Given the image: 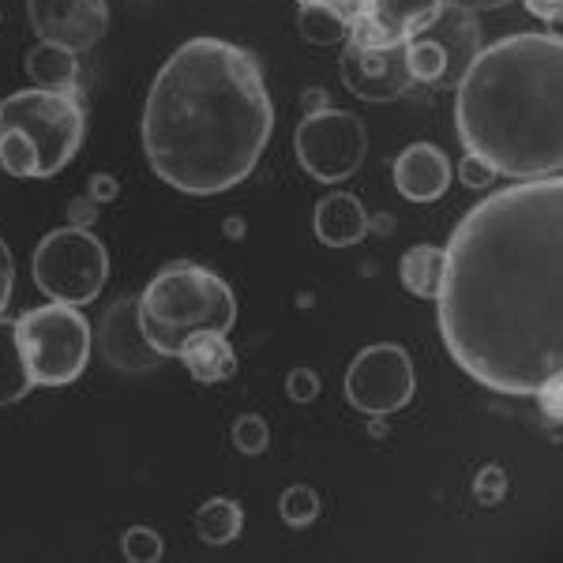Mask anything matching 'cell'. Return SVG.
Instances as JSON below:
<instances>
[{
  "label": "cell",
  "instance_id": "5",
  "mask_svg": "<svg viewBox=\"0 0 563 563\" xmlns=\"http://www.w3.org/2000/svg\"><path fill=\"white\" fill-rule=\"evenodd\" d=\"M0 129H20L38 154V177H57L84 147V90H15L0 102Z\"/></svg>",
  "mask_w": 563,
  "mask_h": 563
},
{
  "label": "cell",
  "instance_id": "16",
  "mask_svg": "<svg viewBox=\"0 0 563 563\" xmlns=\"http://www.w3.org/2000/svg\"><path fill=\"white\" fill-rule=\"evenodd\" d=\"M312 225H316V238L327 249H353V244L368 238V211L357 196L331 192L316 203Z\"/></svg>",
  "mask_w": 563,
  "mask_h": 563
},
{
  "label": "cell",
  "instance_id": "19",
  "mask_svg": "<svg viewBox=\"0 0 563 563\" xmlns=\"http://www.w3.org/2000/svg\"><path fill=\"white\" fill-rule=\"evenodd\" d=\"M34 379L26 372V361H23V350H20V339H15V323H8L0 316V406H12L20 398L31 395Z\"/></svg>",
  "mask_w": 563,
  "mask_h": 563
},
{
  "label": "cell",
  "instance_id": "21",
  "mask_svg": "<svg viewBox=\"0 0 563 563\" xmlns=\"http://www.w3.org/2000/svg\"><path fill=\"white\" fill-rule=\"evenodd\" d=\"M244 530V507L238 499H225V496H214L207 504H199L196 511V533L199 541L207 544H230L238 541Z\"/></svg>",
  "mask_w": 563,
  "mask_h": 563
},
{
  "label": "cell",
  "instance_id": "8",
  "mask_svg": "<svg viewBox=\"0 0 563 563\" xmlns=\"http://www.w3.org/2000/svg\"><path fill=\"white\" fill-rule=\"evenodd\" d=\"M402 49H406L410 84H421L432 90L459 87V79L466 76V68L474 65V57L481 53L477 15L443 4V12L435 15V23L429 31L410 38Z\"/></svg>",
  "mask_w": 563,
  "mask_h": 563
},
{
  "label": "cell",
  "instance_id": "18",
  "mask_svg": "<svg viewBox=\"0 0 563 563\" xmlns=\"http://www.w3.org/2000/svg\"><path fill=\"white\" fill-rule=\"evenodd\" d=\"M26 76L34 87L45 90H71L79 87V53L57 42H38L26 53Z\"/></svg>",
  "mask_w": 563,
  "mask_h": 563
},
{
  "label": "cell",
  "instance_id": "6",
  "mask_svg": "<svg viewBox=\"0 0 563 563\" xmlns=\"http://www.w3.org/2000/svg\"><path fill=\"white\" fill-rule=\"evenodd\" d=\"M15 339L34 387H68L87 372L90 323L79 308L60 301L26 308L15 320Z\"/></svg>",
  "mask_w": 563,
  "mask_h": 563
},
{
  "label": "cell",
  "instance_id": "25",
  "mask_svg": "<svg viewBox=\"0 0 563 563\" xmlns=\"http://www.w3.org/2000/svg\"><path fill=\"white\" fill-rule=\"evenodd\" d=\"M121 552L129 563H158L166 544H162L158 530H151V526H132L121 538Z\"/></svg>",
  "mask_w": 563,
  "mask_h": 563
},
{
  "label": "cell",
  "instance_id": "22",
  "mask_svg": "<svg viewBox=\"0 0 563 563\" xmlns=\"http://www.w3.org/2000/svg\"><path fill=\"white\" fill-rule=\"evenodd\" d=\"M297 26H301V38L312 45H339L346 42L350 23L331 0H316V4H301L297 12Z\"/></svg>",
  "mask_w": 563,
  "mask_h": 563
},
{
  "label": "cell",
  "instance_id": "9",
  "mask_svg": "<svg viewBox=\"0 0 563 563\" xmlns=\"http://www.w3.org/2000/svg\"><path fill=\"white\" fill-rule=\"evenodd\" d=\"M368 132L346 109H312L294 132V154L301 169L320 185H339L361 169Z\"/></svg>",
  "mask_w": 563,
  "mask_h": 563
},
{
  "label": "cell",
  "instance_id": "17",
  "mask_svg": "<svg viewBox=\"0 0 563 563\" xmlns=\"http://www.w3.org/2000/svg\"><path fill=\"white\" fill-rule=\"evenodd\" d=\"M177 357L185 361L188 376L199 384H222L238 372V353H233L230 339L218 331H192Z\"/></svg>",
  "mask_w": 563,
  "mask_h": 563
},
{
  "label": "cell",
  "instance_id": "13",
  "mask_svg": "<svg viewBox=\"0 0 563 563\" xmlns=\"http://www.w3.org/2000/svg\"><path fill=\"white\" fill-rule=\"evenodd\" d=\"M342 84L361 102H395L410 87V71H406V49H361L346 42L342 49Z\"/></svg>",
  "mask_w": 563,
  "mask_h": 563
},
{
  "label": "cell",
  "instance_id": "12",
  "mask_svg": "<svg viewBox=\"0 0 563 563\" xmlns=\"http://www.w3.org/2000/svg\"><path fill=\"white\" fill-rule=\"evenodd\" d=\"M26 20L42 42L84 53L106 38L109 4L106 0H26Z\"/></svg>",
  "mask_w": 563,
  "mask_h": 563
},
{
  "label": "cell",
  "instance_id": "7",
  "mask_svg": "<svg viewBox=\"0 0 563 563\" xmlns=\"http://www.w3.org/2000/svg\"><path fill=\"white\" fill-rule=\"evenodd\" d=\"M34 286L42 289L49 301L84 308L98 301L106 278H109V256L106 244L84 225H65V230H49L34 249L31 260Z\"/></svg>",
  "mask_w": 563,
  "mask_h": 563
},
{
  "label": "cell",
  "instance_id": "28",
  "mask_svg": "<svg viewBox=\"0 0 563 563\" xmlns=\"http://www.w3.org/2000/svg\"><path fill=\"white\" fill-rule=\"evenodd\" d=\"M459 177H462V185H466V188H488V185H493V177H496V169L488 166V162H481L477 154H466V158H462V166H459Z\"/></svg>",
  "mask_w": 563,
  "mask_h": 563
},
{
  "label": "cell",
  "instance_id": "3",
  "mask_svg": "<svg viewBox=\"0 0 563 563\" xmlns=\"http://www.w3.org/2000/svg\"><path fill=\"white\" fill-rule=\"evenodd\" d=\"M455 129L477 154L511 180L560 177L563 166V38L511 34L481 45L455 87Z\"/></svg>",
  "mask_w": 563,
  "mask_h": 563
},
{
  "label": "cell",
  "instance_id": "30",
  "mask_svg": "<svg viewBox=\"0 0 563 563\" xmlns=\"http://www.w3.org/2000/svg\"><path fill=\"white\" fill-rule=\"evenodd\" d=\"M474 493H477L481 504H496V499L504 496V474H499L496 466L481 470V474H477V485H474Z\"/></svg>",
  "mask_w": 563,
  "mask_h": 563
},
{
  "label": "cell",
  "instance_id": "26",
  "mask_svg": "<svg viewBox=\"0 0 563 563\" xmlns=\"http://www.w3.org/2000/svg\"><path fill=\"white\" fill-rule=\"evenodd\" d=\"M267 443H271V429L260 413H244L233 421V448H238L241 455H263Z\"/></svg>",
  "mask_w": 563,
  "mask_h": 563
},
{
  "label": "cell",
  "instance_id": "15",
  "mask_svg": "<svg viewBox=\"0 0 563 563\" xmlns=\"http://www.w3.org/2000/svg\"><path fill=\"white\" fill-rule=\"evenodd\" d=\"M395 188L410 203H435V199L448 196L451 188V158L435 143H410V147L398 151L395 158Z\"/></svg>",
  "mask_w": 563,
  "mask_h": 563
},
{
  "label": "cell",
  "instance_id": "32",
  "mask_svg": "<svg viewBox=\"0 0 563 563\" xmlns=\"http://www.w3.org/2000/svg\"><path fill=\"white\" fill-rule=\"evenodd\" d=\"M448 8H459V12H470V15H481V12H496V8L511 4V0H443Z\"/></svg>",
  "mask_w": 563,
  "mask_h": 563
},
{
  "label": "cell",
  "instance_id": "33",
  "mask_svg": "<svg viewBox=\"0 0 563 563\" xmlns=\"http://www.w3.org/2000/svg\"><path fill=\"white\" fill-rule=\"evenodd\" d=\"M297 4H316V0H297Z\"/></svg>",
  "mask_w": 563,
  "mask_h": 563
},
{
  "label": "cell",
  "instance_id": "11",
  "mask_svg": "<svg viewBox=\"0 0 563 563\" xmlns=\"http://www.w3.org/2000/svg\"><path fill=\"white\" fill-rule=\"evenodd\" d=\"M350 23L346 42L361 49H398L429 31L443 0H331Z\"/></svg>",
  "mask_w": 563,
  "mask_h": 563
},
{
  "label": "cell",
  "instance_id": "14",
  "mask_svg": "<svg viewBox=\"0 0 563 563\" xmlns=\"http://www.w3.org/2000/svg\"><path fill=\"white\" fill-rule=\"evenodd\" d=\"M98 350H102L106 365L117 372H151L166 361L143 334L135 297H124V301H113L106 308L102 323H98Z\"/></svg>",
  "mask_w": 563,
  "mask_h": 563
},
{
  "label": "cell",
  "instance_id": "10",
  "mask_svg": "<svg viewBox=\"0 0 563 563\" xmlns=\"http://www.w3.org/2000/svg\"><path fill=\"white\" fill-rule=\"evenodd\" d=\"M413 357L398 342L365 346L346 368V402L368 417H390L413 402Z\"/></svg>",
  "mask_w": 563,
  "mask_h": 563
},
{
  "label": "cell",
  "instance_id": "24",
  "mask_svg": "<svg viewBox=\"0 0 563 563\" xmlns=\"http://www.w3.org/2000/svg\"><path fill=\"white\" fill-rule=\"evenodd\" d=\"M278 515L286 526L305 530V526H312L320 519V496H316V488H308V485H289L278 499Z\"/></svg>",
  "mask_w": 563,
  "mask_h": 563
},
{
  "label": "cell",
  "instance_id": "23",
  "mask_svg": "<svg viewBox=\"0 0 563 563\" xmlns=\"http://www.w3.org/2000/svg\"><path fill=\"white\" fill-rule=\"evenodd\" d=\"M0 169L15 180H38V154L20 129H0Z\"/></svg>",
  "mask_w": 563,
  "mask_h": 563
},
{
  "label": "cell",
  "instance_id": "29",
  "mask_svg": "<svg viewBox=\"0 0 563 563\" xmlns=\"http://www.w3.org/2000/svg\"><path fill=\"white\" fill-rule=\"evenodd\" d=\"M12 289H15V260H12V249L0 238V316L12 305Z\"/></svg>",
  "mask_w": 563,
  "mask_h": 563
},
{
  "label": "cell",
  "instance_id": "4",
  "mask_svg": "<svg viewBox=\"0 0 563 563\" xmlns=\"http://www.w3.org/2000/svg\"><path fill=\"white\" fill-rule=\"evenodd\" d=\"M143 334L162 357H177L192 331L230 334L238 323V297L214 271L199 263H166L140 297Z\"/></svg>",
  "mask_w": 563,
  "mask_h": 563
},
{
  "label": "cell",
  "instance_id": "31",
  "mask_svg": "<svg viewBox=\"0 0 563 563\" xmlns=\"http://www.w3.org/2000/svg\"><path fill=\"white\" fill-rule=\"evenodd\" d=\"M526 8H530V15H538L544 23H560V15H563V0H526Z\"/></svg>",
  "mask_w": 563,
  "mask_h": 563
},
{
  "label": "cell",
  "instance_id": "1",
  "mask_svg": "<svg viewBox=\"0 0 563 563\" xmlns=\"http://www.w3.org/2000/svg\"><path fill=\"white\" fill-rule=\"evenodd\" d=\"M451 361L496 395L563 372V180H519L462 214L435 294Z\"/></svg>",
  "mask_w": 563,
  "mask_h": 563
},
{
  "label": "cell",
  "instance_id": "27",
  "mask_svg": "<svg viewBox=\"0 0 563 563\" xmlns=\"http://www.w3.org/2000/svg\"><path fill=\"white\" fill-rule=\"evenodd\" d=\"M286 395L294 398V402H312V398L320 395V376H316L312 368H294L286 376Z\"/></svg>",
  "mask_w": 563,
  "mask_h": 563
},
{
  "label": "cell",
  "instance_id": "20",
  "mask_svg": "<svg viewBox=\"0 0 563 563\" xmlns=\"http://www.w3.org/2000/svg\"><path fill=\"white\" fill-rule=\"evenodd\" d=\"M398 275H402V286L413 297L435 301L443 282V249H435V244H413L402 256V263H398Z\"/></svg>",
  "mask_w": 563,
  "mask_h": 563
},
{
  "label": "cell",
  "instance_id": "2",
  "mask_svg": "<svg viewBox=\"0 0 563 563\" xmlns=\"http://www.w3.org/2000/svg\"><path fill=\"white\" fill-rule=\"evenodd\" d=\"M275 106L260 60L222 38L169 53L143 102V154L158 180L185 196L238 188L260 166Z\"/></svg>",
  "mask_w": 563,
  "mask_h": 563
}]
</instances>
